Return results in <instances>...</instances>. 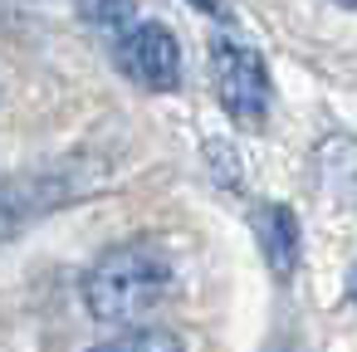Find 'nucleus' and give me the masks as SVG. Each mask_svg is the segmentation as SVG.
<instances>
[{
    "mask_svg": "<svg viewBox=\"0 0 357 352\" xmlns=\"http://www.w3.org/2000/svg\"><path fill=\"white\" fill-rule=\"evenodd\" d=\"M167 293H172V259L157 245H147V240L108 250L89 269V279H84L89 313L98 323H123V328H132L137 318H147Z\"/></svg>",
    "mask_w": 357,
    "mask_h": 352,
    "instance_id": "1",
    "label": "nucleus"
},
{
    "mask_svg": "<svg viewBox=\"0 0 357 352\" xmlns=\"http://www.w3.org/2000/svg\"><path fill=\"white\" fill-rule=\"evenodd\" d=\"M211 84H215V98L220 108L240 123V128H259L274 108V79L264 69V59L240 45V40H215L211 45Z\"/></svg>",
    "mask_w": 357,
    "mask_h": 352,
    "instance_id": "2",
    "label": "nucleus"
},
{
    "mask_svg": "<svg viewBox=\"0 0 357 352\" xmlns=\"http://www.w3.org/2000/svg\"><path fill=\"white\" fill-rule=\"evenodd\" d=\"M118 64L132 84H142L152 93H172L181 84V45L157 20H137L128 30V40L118 45Z\"/></svg>",
    "mask_w": 357,
    "mask_h": 352,
    "instance_id": "3",
    "label": "nucleus"
},
{
    "mask_svg": "<svg viewBox=\"0 0 357 352\" xmlns=\"http://www.w3.org/2000/svg\"><path fill=\"white\" fill-rule=\"evenodd\" d=\"M255 240H259V250H264V259H269V269H274L279 279H289V274L298 269L303 235H298V215H294L289 206H279V201L259 206V211H255Z\"/></svg>",
    "mask_w": 357,
    "mask_h": 352,
    "instance_id": "4",
    "label": "nucleus"
},
{
    "mask_svg": "<svg viewBox=\"0 0 357 352\" xmlns=\"http://www.w3.org/2000/svg\"><path fill=\"white\" fill-rule=\"evenodd\" d=\"M74 10L89 30H98L103 40H128V30L137 25V6L132 0H74Z\"/></svg>",
    "mask_w": 357,
    "mask_h": 352,
    "instance_id": "5",
    "label": "nucleus"
},
{
    "mask_svg": "<svg viewBox=\"0 0 357 352\" xmlns=\"http://www.w3.org/2000/svg\"><path fill=\"white\" fill-rule=\"evenodd\" d=\"M89 352H186V347L167 328H123L118 337H108V342H98Z\"/></svg>",
    "mask_w": 357,
    "mask_h": 352,
    "instance_id": "6",
    "label": "nucleus"
},
{
    "mask_svg": "<svg viewBox=\"0 0 357 352\" xmlns=\"http://www.w3.org/2000/svg\"><path fill=\"white\" fill-rule=\"evenodd\" d=\"M191 6L206 10V15H215V20H225V6H220V0H191Z\"/></svg>",
    "mask_w": 357,
    "mask_h": 352,
    "instance_id": "7",
    "label": "nucleus"
},
{
    "mask_svg": "<svg viewBox=\"0 0 357 352\" xmlns=\"http://www.w3.org/2000/svg\"><path fill=\"white\" fill-rule=\"evenodd\" d=\"M347 298H352V303H357V264H352V269H347Z\"/></svg>",
    "mask_w": 357,
    "mask_h": 352,
    "instance_id": "8",
    "label": "nucleus"
},
{
    "mask_svg": "<svg viewBox=\"0 0 357 352\" xmlns=\"http://www.w3.org/2000/svg\"><path fill=\"white\" fill-rule=\"evenodd\" d=\"M333 6H347V10H357V0H333Z\"/></svg>",
    "mask_w": 357,
    "mask_h": 352,
    "instance_id": "9",
    "label": "nucleus"
}]
</instances>
